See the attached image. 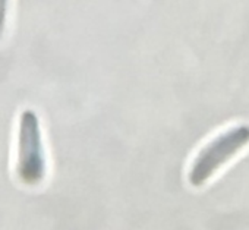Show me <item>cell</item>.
<instances>
[{
	"instance_id": "cell-1",
	"label": "cell",
	"mask_w": 249,
	"mask_h": 230,
	"mask_svg": "<svg viewBox=\"0 0 249 230\" xmlns=\"http://www.w3.org/2000/svg\"><path fill=\"white\" fill-rule=\"evenodd\" d=\"M249 145V125L239 124L210 140L194 157L188 182L194 188L204 186L223 166Z\"/></svg>"
},
{
	"instance_id": "cell-2",
	"label": "cell",
	"mask_w": 249,
	"mask_h": 230,
	"mask_svg": "<svg viewBox=\"0 0 249 230\" xmlns=\"http://www.w3.org/2000/svg\"><path fill=\"white\" fill-rule=\"evenodd\" d=\"M15 172L27 186H37L46 177L47 163L43 132L40 119L33 108H25L19 118Z\"/></svg>"
},
{
	"instance_id": "cell-3",
	"label": "cell",
	"mask_w": 249,
	"mask_h": 230,
	"mask_svg": "<svg viewBox=\"0 0 249 230\" xmlns=\"http://www.w3.org/2000/svg\"><path fill=\"white\" fill-rule=\"evenodd\" d=\"M8 12H9V0H0V38H2L6 28Z\"/></svg>"
}]
</instances>
